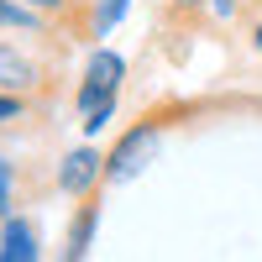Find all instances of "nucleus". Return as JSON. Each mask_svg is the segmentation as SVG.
<instances>
[{"label": "nucleus", "instance_id": "obj_9", "mask_svg": "<svg viewBox=\"0 0 262 262\" xmlns=\"http://www.w3.org/2000/svg\"><path fill=\"white\" fill-rule=\"evenodd\" d=\"M32 95H16V90H0V131H11V126H21L32 116Z\"/></svg>", "mask_w": 262, "mask_h": 262}, {"label": "nucleus", "instance_id": "obj_11", "mask_svg": "<svg viewBox=\"0 0 262 262\" xmlns=\"http://www.w3.org/2000/svg\"><path fill=\"white\" fill-rule=\"evenodd\" d=\"M27 6L48 11L53 21H63V27H74V16H79V6H84V0H27Z\"/></svg>", "mask_w": 262, "mask_h": 262}, {"label": "nucleus", "instance_id": "obj_10", "mask_svg": "<svg viewBox=\"0 0 262 262\" xmlns=\"http://www.w3.org/2000/svg\"><path fill=\"white\" fill-rule=\"evenodd\" d=\"M16 184H21V179H16V163L0 152V215L16 210Z\"/></svg>", "mask_w": 262, "mask_h": 262}, {"label": "nucleus", "instance_id": "obj_13", "mask_svg": "<svg viewBox=\"0 0 262 262\" xmlns=\"http://www.w3.org/2000/svg\"><path fill=\"white\" fill-rule=\"evenodd\" d=\"M247 42H252V53L262 58V21H252V27H247Z\"/></svg>", "mask_w": 262, "mask_h": 262}, {"label": "nucleus", "instance_id": "obj_12", "mask_svg": "<svg viewBox=\"0 0 262 262\" xmlns=\"http://www.w3.org/2000/svg\"><path fill=\"white\" fill-rule=\"evenodd\" d=\"M205 11H210V21H221V27H231L236 16L247 11V0H205Z\"/></svg>", "mask_w": 262, "mask_h": 262}, {"label": "nucleus", "instance_id": "obj_7", "mask_svg": "<svg viewBox=\"0 0 262 262\" xmlns=\"http://www.w3.org/2000/svg\"><path fill=\"white\" fill-rule=\"evenodd\" d=\"M48 27H58L48 11L27 6V0H0V32H16V37H42Z\"/></svg>", "mask_w": 262, "mask_h": 262}, {"label": "nucleus", "instance_id": "obj_6", "mask_svg": "<svg viewBox=\"0 0 262 262\" xmlns=\"http://www.w3.org/2000/svg\"><path fill=\"white\" fill-rule=\"evenodd\" d=\"M42 257V231L32 215H0V262H37Z\"/></svg>", "mask_w": 262, "mask_h": 262}, {"label": "nucleus", "instance_id": "obj_14", "mask_svg": "<svg viewBox=\"0 0 262 262\" xmlns=\"http://www.w3.org/2000/svg\"><path fill=\"white\" fill-rule=\"evenodd\" d=\"M173 6H179V11L189 16V11H205V0H173Z\"/></svg>", "mask_w": 262, "mask_h": 262}, {"label": "nucleus", "instance_id": "obj_1", "mask_svg": "<svg viewBox=\"0 0 262 262\" xmlns=\"http://www.w3.org/2000/svg\"><path fill=\"white\" fill-rule=\"evenodd\" d=\"M126 74H131V63L116 53V48H105V42H95L90 58H84V69H79V84H74V111H79V137H100L105 126L116 121L121 111V90H126Z\"/></svg>", "mask_w": 262, "mask_h": 262}, {"label": "nucleus", "instance_id": "obj_3", "mask_svg": "<svg viewBox=\"0 0 262 262\" xmlns=\"http://www.w3.org/2000/svg\"><path fill=\"white\" fill-rule=\"evenodd\" d=\"M53 184H58V194H63V200H90V194L111 189V184H105V152H100L90 137H84L79 147H69V152L58 158Z\"/></svg>", "mask_w": 262, "mask_h": 262}, {"label": "nucleus", "instance_id": "obj_5", "mask_svg": "<svg viewBox=\"0 0 262 262\" xmlns=\"http://www.w3.org/2000/svg\"><path fill=\"white\" fill-rule=\"evenodd\" d=\"M95 236H100V194L74 200V215H69V226H63V257L84 262V257L95 252Z\"/></svg>", "mask_w": 262, "mask_h": 262}, {"label": "nucleus", "instance_id": "obj_8", "mask_svg": "<svg viewBox=\"0 0 262 262\" xmlns=\"http://www.w3.org/2000/svg\"><path fill=\"white\" fill-rule=\"evenodd\" d=\"M126 16H131V0H90L79 27H84V37H95V42H100V37H111Z\"/></svg>", "mask_w": 262, "mask_h": 262}, {"label": "nucleus", "instance_id": "obj_2", "mask_svg": "<svg viewBox=\"0 0 262 262\" xmlns=\"http://www.w3.org/2000/svg\"><path fill=\"white\" fill-rule=\"evenodd\" d=\"M168 126H173V116L168 111H152V116H142V121H131L121 137L105 147V184L111 189H121V184H137L142 173L158 163V152H163V137H168Z\"/></svg>", "mask_w": 262, "mask_h": 262}, {"label": "nucleus", "instance_id": "obj_4", "mask_svg": "<svg viewBox=\"0 0 262 262\" xmlns=\"http://www.w3.org/2000/svg\"><path fill=\"white\" fill-rule=\"evenodd\" d=\"M48 84H53V69L42 63L37 53L27 48H16V42L0 37V90H16V95H48Z\"/></svg>", "mask_w": 262, "mask_h": 262}]
</instances>
